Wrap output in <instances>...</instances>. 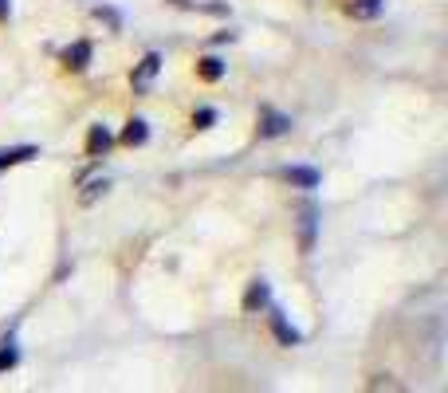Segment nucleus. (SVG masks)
I'll list each match as a JSON object with an SVG mask.
<instances>
[{
	"instance_id": "nucleus-1",
	"label": "nucleus",
	"mask_w": 448,
	"mask_h": 393,
	"mask_svg": "<svg viewBox=\"0 0 448 393\" xmlns=\"http://www.w3.org/2000/svg\"><path fill=\"white\" fill-rule=\"evenodd\" d=\"M158 71H161V55H158V51H149L138 67H134V75H130V79H134V87H138V91H146L149 83H154V75H158Z\"/></svg>"
},
{
	"instance_id": "nucleus-2",
	"label": "nucleus",
	"mask_w": 448,
	"mask_h": 393,
	"mask_svg": "<svg viewBox=\"0 0 448 393\" xmlns=\"http://www.w3.org/2000/svg\"><path fill=\"white\" fill-rule=\"evenodd\" d=\"M268 299H271L268 284H264V279H252V284H248V295H244V311H248V314L264 311V307H268Z\"/></svg>"
},
{
	"instance_id": "nucleus-3",
	"label": "nucleus",
	"mask_w": 448,
	"mask_h": 393,
	"mask_svg": "<svg viewBox=\"0 0 448 393\" xmlns=\"http://www.w3.org/2000/svg\"><path fill=\"white\" fill-rule=\"evenodd\" d=\"M291 130V118L276 114V110H264V118H259V138H279Z\"/></svg>"
},
{
	"instance_id": "nucleus-4",
	"label": "nucleus",
	"mask_w": 448,
	"mask_h": 393,
	"mask_svg": "<svg viewBox=\"0 0 448 393\" xmlns=\"http://www.w3.org/2000/svg\"><path fill=\"white\" fill-rule=\"evenodd\" d=\"M271 331H276V338H279L283 346H299V342H303V334H299L279 311H271Z\"/></svg>"
},
{
	"instance_id": "nucleus-5",
	"label": "nucleus",
	"mask_w": 448,
	"mask_h": 393,
	"mask_svg": "<svg viewBox=\"0 0 448 393\" xmlns=\"http://www.w3.org/2000/svg\"><path fill=\"white\" fill-rule=\"evenodd\" d=\"M63 63H67L71 71H83L90 63V44L87 39H79V44H71L67 51H63Z\"/></svg>"
},
{
	"instance_id": "nucleus-6",
	"label": "nucleus",
	"mask_w": 448,
	"mask_h": 393,
	"mask_svg": "<svg viewBox=\"0 0 448 393\" xmlns=\"http://www.w3.org/2000/svg\"><path fill=\"white\" fill-rule=\"evenodd\" d=\"M110 149V130L107 126H90V134H87V154L90 157H102Z\"/></svg>"
},
{
	"instance_id": "nucleus-7",
	"label": "nucleus",
	"mask_w": 448,
	"mask_h": 393,
	"mask_svg": "<svg viewBox=\"0 0 448 393\" xmlns=\"http://www.w3.org/2000/svg\"><path fill=\"white\" fill-rule=\"evenodd\" d=\"M381 8H386V0H350L346 12H350L354 20H374Z\"/></svg>"
},
{
	"instance_id": "nucleus-8",
	"label": "nucleus",
	"mask_w": 448,
	"mask_h": 393,
	"mask_svg": "<svg viewBox=\"0 0 448 393\" xmlns=\"http://www.w3.org/2000/svg\"><path fill=\"white\" fill-rule=\"evenodd\" d=\"M146 138H149L146 118H134V122H126V130H122V142H126V146H142Z\"/></svg>"
},
{
	"instance_id": "nucleus-9",
	"label": "nucleus",
	"mask_w": 448,
	"mask_h": 393,
	"mask_svg": "<svg viewBox=\"0 0 448 393\" xmlns=\"http://www.w3.org/2000/svg\"><path fill=\"white\" fill-rule=\"evenodd\" d=\"M197 75L205 79V83H217V79L224 75V63H220L217 55H205V59H197Z\"/></svg>"
},
{
	"instance_id": "nucleus-10",
	"label": "nucleus",
	"mask_w": 448,
	"mask_h": 393,
	"mask_svg": "<svg viewBox=\"0 0 448 393\" xmlns=\"http://www.w3.org/2000/svg\"><path fill=\"white\" fill-rule=\"evenodd\" d=\"M315 225H319V208L315 205H307L303 208V248H315Z\"/></svg>"
},
{
	"instance_id": "nucleus-11",
	"label": "nucleus",
	"mask_w": 448,
	"mask_h": 393,
	"mask_svg": "<svg viewBox=\"0 0 448 393\" xmlns=\"http://www.w3.org/2000/svg\"><path fill=\"white\" fill-rule=\"evenodd\" d=\"M287 181H291V185H303V189H315V185H319V169H299V166H291L287 169Z\"/></svg>"
},
{
	"instance_id": "nucleus-12",
	"label": "nucleus",
	"mask_w": 448,
	"mask_h": 393,
	"mask_svg": "<svg viewBox=\"0 0 448 393\" xmlns=\"http://www.w3.org/2000/svg\"><path fill=\"white\" fill-rule=\"evenodd\" d=\"M28 157H36V146H16V149H0V169L16 166V161H28Z\"/></svg>"
},
{
	"instance_id": "nucleus-13",
	"label": "nucleus",
	"mask_w": 448,
	"mask_h": 393,
	"mask_svg": "<svg viewBox=\"0 0 448 393\" xmlns=\"http://www.w3.org/2000/svg\"><path fill=\"white\" fill-rule=\"evenodd\" d=\"M369 393H405V385H401L393 373H378V378L369 382Z\"/></svg>"
},
{
	"instance_id": "nucleus-14",
	"label": "nucleus",
	"mask_w": 448,
	"mask_h": 393,
	"mask_svg": "<svg viewBox=\"0 0 448 393\" xmlns=\"http://www.w3.org/2000/svg\"><path fill=\"white\" fill-rule=\"evenodd\" d=\"M107 189H110V185H107V177H102V181H90V185L83 189V196H79V201H83V205H95V201H99V196L107 193Z\"/></svg>"
},
{
	"instance_id": "nucleus-15",
	"label": "nucleus",
	"mask_w": 448,
	"mask_h": 393,
	"mask_svg": "<svg viewBox=\"0 0 448 393\" xmlns=\"http://www.w3.org/2000/svg\"><path fill=\"white\" fill-rule=\"evenodd\" d=\"M16 362H20V350H16L12 342H4L0 346V370H12Z\"/></svg>"
},
{
	"instance_id": "nucleus-16",
	"label": "nucleus",
	"mask_w": 448,
	"mask_h": 393,
	"mask_svg": "<svg viewBox=\"0 0 448 393\" xmlns=\"http://www.w3.org/2000/svg\"><path fill=\"white\" fill-rule=\"evenodd\" d=\"M212 122H217V110H212V107H201L197 114H193V126H197V130H209Z\"/></svg>"
},
{
	"instance_id": "nucleus-17",
	"label": "nucleus",
	"mask_w": 448,
	"mask_h": 393,
	"mask_svg": "<svg viewBox=\"0 0 448 393\" xmlns=\"http://www.w3.org/2000/svg\"><path fill=\"white\" fill-rule=\"evenodd\" d=\"M95 16L107 20V24H114V28H118V12H110V8H95Z\"/></svg>"
},
{
	"instance_id": "nucleus-18",
	"label": "nucleus",
	"mask_w": 448,
	"mask_h": 393,
	"mask_svg": "<svg viewBox=\"0 0 448 393\" xmlns=\"http://www.w3.org/2000/svg\"><path fill=\"white\" fill-rule=\"evenodd\" d=\"M8 12H12V0H0V20H8Z\"/></svg>"
}]
</instances>
